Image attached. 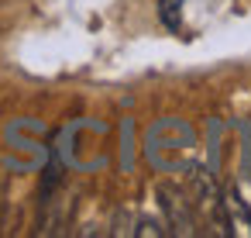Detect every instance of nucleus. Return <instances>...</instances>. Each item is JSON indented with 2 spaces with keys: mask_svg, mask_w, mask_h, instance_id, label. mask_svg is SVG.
Segmentation results:
<instances>
[{
  "mask_svg": "<svg viewBox=\"0 0 251 238\" xmlns=\"http://www.w3.org/2000/svg\"><path fill=\"white\" fill-rule=\"evenodd\" d=\"M158 14H162L169 31H179V25H182V0H158Z\"/></svg>",
  "mask_w": 251,
  "mask_h": 238,
  "instance_id": "obj_1",
  "label": "nucleus"
}]
</instances>
